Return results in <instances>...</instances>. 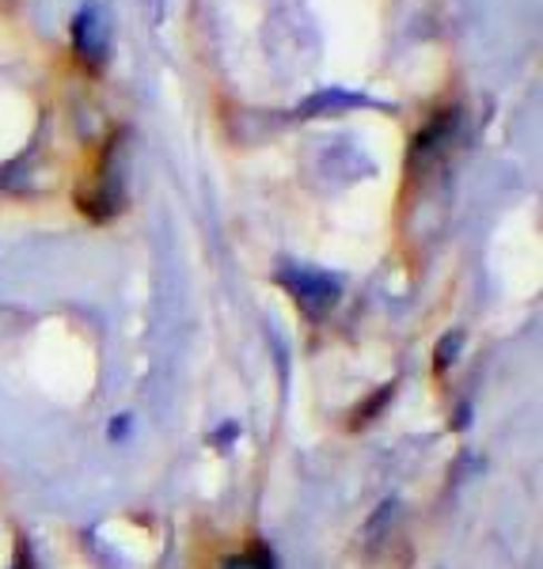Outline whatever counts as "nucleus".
Masks as SVG:
<instances>
[{"mask_svg": "<svg viewBox=\"0 0 543 569\" xmlns=\"http://www.w3.org/2000/svg\"><path fill=\"white\" fill-rule=\"evenodd\" d=\"M0 4H8V0H0Z\"/></svg>", "mask_w": 543, "mask_h": 569, "instance_id": "nucleus-2", "label": "nucleus"}, {"mask_svg": "<svg viewBox=\"0 0 543 569\" xmlns=\"http://www.w3.org/2000/svg\"><path fill=\"white\" fill-rule=\"evenodd\" d=\"M285 284L293 289V297H297V305L305 308L308 319H324L327 308L338 300L335 284H330L327 278H316V273H300V278H297V273H289Z\"/></svg>", "mask_w": 543, "mask_h": 569, "instance_id": "nucleus-1", "label": "nucleus"}]
</instances>
